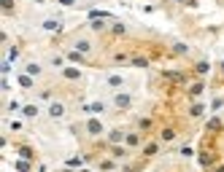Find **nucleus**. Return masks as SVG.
<instances>
[{"label":"nucleus","mask_w":224,"mask_h":172,"mask_svg":"<svg viewBox=\"0 0 224 172\" xmlns=\"http://www.w3.org/2000/svg\"><path fill=\"white\" fill-rule=\"evenodd\" d=\"M89 132L97 134V132H100V124H97V121H92V124H89Z\"/></svg>","instance_id":"obj_1"}]
</instances>
